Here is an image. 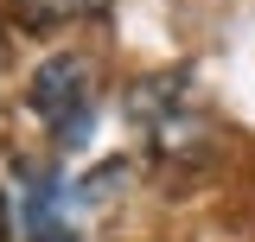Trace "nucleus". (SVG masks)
Masks as SVG:
<instances>
[{
	"instance_id": "nucleus-1",
	"label": "nucleus",
	"mask_w": 255,
	"mask_h": 242,
	"mask_svg": "<svg viewBox=\"0 0 255 242\" xmlns=\"http://www.w3.org/2000/svg\"><path fill=\"white\" fill-rule=\"evenodd\" d=\"M115 191V172L96 179H64V172H32L19 191V236L26 242H90L96 236V204Z\"/></svg>"
},
{
	"instance_id": "nucleus-3",
	"label": "nucleus",
	"mask_w": 255,
	"mask_h": 242,
	"mask_svg": "<svg viewBox=\"0 0 255 242\" xmlns=\"http://www.w3.org/2000/svg\"><path fill=\"white\" fill-rule=\"evenodd\" d=\"M134 127L147 134V147L159 159H185V153L204 147V109H198V96L185 90V77H153V83H140L134 90Z\"/></svg>"
},
{
	"instance_id": "nucleus-4",
	"label": "nucleus",
	"mask_w": 255,
	"mask_h": 242,
	"mask_svg": "<svg viewBox=\"0 0 255 242\" xmlns=\"http://www.w3.org/2000/svg\"><path fill=\"white\" fill-rule=\"evenodd\" d=\"M13 13L26 26H77V19L109 13V0H13Z\"/></svg>"
},
{
	"instance_id": "nucleus-2",
	"label": "nucleus",
	"mask_w": 255,
	"mask_h": 242,
	"mask_svg": "<svg viewBox=\"0 0 255 242\" xmlns=\"http://www.w3.org/2000/svg\"><path fill=\"white\" fill-rule=\"evenodd\" d=\"M26 109L58 147H83L96 127V64L77 58V51L45 58L26 83Z\"/></svg>"
},
{
	"instance_id": "nucleus-6",
	"label": "nucleus",
	"mask_w": 255,
	"mask_h": 242,
	"mask_svg": "<svg viewBox=\"0 0 255 242\" xmlns=\"http://www.w3.org/2000/svg\"><path fill=\"white\" fill-rule=\"evenodd\" d=\"M0 58H6V51H0Z\"/></svg>"
},
{
	"instance_id": "nucleus-5",
	"label": "nucleus",
	"mask_w": 255,
	"mask_h": 242,
	"mask_svg": "<svg viewBox=\"0 0 255 242\" xmlns=\"http://www.w3.org/2000/svg\"><path fill=\"white\" fill-rule=\"evenodd\" d=\"M0 242H6V211H0Z\"/></svg>"
}]
</instances>
